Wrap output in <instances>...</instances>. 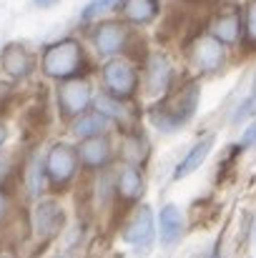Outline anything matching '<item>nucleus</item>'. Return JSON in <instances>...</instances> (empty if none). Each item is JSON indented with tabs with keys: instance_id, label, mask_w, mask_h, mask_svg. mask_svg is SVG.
<instances>
[{
	"instance_id": "obj_12",
	"label": "nucleus",
	"mask_w": 256,
	"mask_h": 258,
	"mask_svg": "<svg viewBox=\"0 0 256 258\" xmlns=\"http://www.w3.org/2000/svg\"><path fill=\"white\" fill-rule=\"evenodd\" d=\"M159 236H161V246H173L181 236H183V213L178 206L166 203L159 213Z\"/></svg>"
},
{
	"instance_id": "obj_24",
	"label": "nucleus",
	"mask_w": 256,
	"mask_h": 258,
	"mask_svg": "<svg viewBox=\"0 0 256 258\" xmlns=\"http://www.w3.org/2000/svg\"><path fill=\"white\" fill-rule=\"evenodd\" d=\"M33 3H35L38 8H53V5H56L58 0H33Z\"/></svg>"
},
{
	"instance_id": "obj_28",
	"label": "nucleus",
	"mask_w": 256,
	"mask_h": 258,
	"mask_svg": "<svg viewBox=\"0 0 256 258\" xmlns=\"http://www.w3.org/2000/svg\"><path fill=\"white\" fill-rule=\"evenodd\" d=\"M56 258H68V256H56Z\"/></svg>"
},
{
	"instance_id": "obj_2",
	"label": "nucleus",
	"mask_w": 256,
	"mask_h": 258,
	"mask_svg": "<svg viewBox=\"0 0 256 258\" xmlns=\"http://www.w3.org/2000/svg\"><path fill=\"white\" fill-rule=\"evenodd\" d=\"M196 108H198V88L188 86L186 90H181V95H176L169 105L156 108V110L151 113V118H153V123H156L161 131L173 133L178 125H183V123H188V120L193 118Z\"/></svg>"
},
{
	"instance_id": "obj_20",
	"label": "nucleus",
	"mask_w": 256,
	"mask_h": 258,
	"mask_svg": "<svg viewBox=\"0 0 256 258\" xmlns=\"http://www.w3.org/2000/svg\"><path fill=\"white\" fill-rule=\"evenodd\" d=\"M244 33H246V40L256 45V0L249 3L244 10Z\"/></svg>"
},
{
	"instance_id": "obj_19",
	"label": "nucleus",
	"mask_w": 256,
	"mask_h": 258,
	"mask_svg": "<svg viewBox=\"0 0 256 258\" xmlns=\"http://www.w3.org/2000/svg\"><path fill=\"white\" fill-rule=\"evenodd\" d=\"M95 108H98V113H103L106 118H113V120H118V123H126V120H128V110H126L116 98H111V95L95 98Z\"/></svg>"
},
{
	"instance_id": "obj_27",
	"label": "nucleus",
	"mask_w": 256,
	"mask_h": 258,
	"mask_svg": "<svg viewBox=\"0 0 256 258\" xmlns=\"http://www.w3.org/2000/svg\"><path fill=\"white\" fill-rule=\"evenodd\" d=\"M251 90H254V93H251V95H256V78H254V86H251Z\"/></svg>"
},
{
	"instance_id": "obj_16",
	"label": "nucleus",
	"mask_w": 256,
	"mask_h": 258,
	"mask_svg": "<svg viewBox=\"0 0 256 258\" xmlns=\"http://www.w3.org/2000/svg\"><path fill=\"white\" fill-rule=\"evenodd\" d=\"M78 156H81L83 166L100 168V166H106L111 161V146H108V141L103 136H95V138H88V141L81 143V153Z\"/></svg>"
},
{
	"instance_id": "obj_1",
	"label": "nucleus",
	"mask_w": 256,
	"mask_h": 258,
	"mask_svg": "<svg viewBox=\"0 0 256 258\" xmlns=\"http://www.w3.org/2000/svg\"><path fill=\"white\" fill-rule=\"evenodd\" d=\"M81 60H83V50L76 40H61V43H53L45 55H43V71L45 76L50 78H58V81H68L78 73L81 68Z\"/></svg>"
},
{
	"instance_id": "obj_14",
	"label": "nucleus",
	"mask_w": 256,
	"mask_h": 258,
	"mask_svg": "<svg viewBox=\"0 0 256 258\" xmlns=\"http://www.w3.org/2000/svg\"><path fill=\"white\" fill-rule=\"evenodd\" d=\"M239 33H241V15L239 13H221L214 23H211V35L224 43V45H231L239 40Z\"/></svg>"
},
{
	"instance_id": "obj_23",
	"label": "nucleus",
	"mask_w": 256,
	"mask_h": 258,
	"mask_svg": "<svg viewBox=\"0 0 256 258\" xmlns=\"http://www.w3.org/2000/svg\"><path fill=\"white\" fill-rule=\"evenodd\" d=\"M256 143V118H254V123L241 133V141H239V148H249V146H254Z\"/></svg>"
},
{
	"instance_id": "obj_7",
	"label": "nucleus",
	"mask_w": 256,
	"mask_h": 258,
	"mask_svg": "<svg viewBox=\"0 0 256 258\" xmlns=\"http://www.w3.org/2000/svg\"><path fill=\"white\" fill-rule=\"evenodd\" d=\"M66 223V213L56 201H40L33 211V231L38 238H53Z\"/></svg>"
},
{
	"instance_id": "obj_6",
	"label": "nucleus",
	"mask_w": 256,
	"mask_h": 258,
	"mask_svg": "<svg viewBox=\"0 0 256 258\" xmlns=\"http://www.w3.org/2000/svg\"><path fill=\"white\" fill-rule=\"evenodd\" d=\"M90 103V83L83 78H73L66 81L58 90V105L63 110V115H81V110L88 108Z\"/></svg>"
},
{
	"instance_id": "obj_17",
	"label": "nucleus",
	"mask_w": 256,
	"mask_h": 258,
	"mask_svg": "<svg viewBox=\"0 0 256 258\" xmlns=\"http://www.w3.org/2000/svg\"><path fill=\"white\" fill-rule=\"evenodd\" d=\"M106 123H108V118L103 115V113H85L81 115L76 123H73V133L78 136V138H95V136H100L103 131H106Z\"/></svg>"
},
{
	"instance_id": "obj_25",
	"label": "nucleus",
	"mask_w": 256,
	"mask_h": 258,
	"mask_svg": "<svg viewBox=\"0 0 256 258\" xmlns=\"http://www.w3.org/2000/svg\"><path fill=\"white\" fill-rule=\"evenodd\" d=\"M5 138H8V131H5V125L0 123V146L5 143Z\"/></svg>"
},
{
	"instance_id": "obj_21",
	"label": "nucleus",
	"mask_w": 256,
	"mask_h": 258,
	"mask_svg": "<svg viewBox=\"0 0 256 258\" xmlns=\"http://www.w3.org/2000/svg\"><path fill=\"white\" fill-rule=\"evenodd\" d=\"M254 108H256V95H251V98H246V100L239 105V110L234 113V118H231V120H234V123H241L244 118H249V115L254 113Z\"/></svg>"
},
{
	"instance_id": "obj_26",
	"label": "nucleus",
	"mask_w": 256,
	"mask_h": 258,
	"mask_svg": "<svg viewBox=\"0 0 256 258\" xmlns=\"http://www.w3.org/2000/svg\"><path fill=\"white\" fill-rule=\"evenodd\" d=\"M3 211H5V196L0 193V216H3Z\"/></svg>"
},
{
	"instance_id": "obj_3",
	"label": "nucleus",
	"mask_w": 256,
	"mask_h": 258,
	"mask_svg": "<svg viewBox=\"0 0 256 258\" xmlns=\"http://www.w3.org/2000/svg\"><path fill=\"white\" fill-rule=\"evenodd\" d=\"M78 151L68 143H56L48 151L45 158V173L53 180V185H66L73 180V175L78 171Z\"/></svg>"
},
{
	"instance_id": "obj_10",
	"label": "nucleus",
	"mask_w": 256,
	"mask_h": 258,
	"mask_svg": "<svg viewBox=\"0 0 256 258\" xmlns=\"http://www.w3.org/2000/svg\"><path fill=\"white\" fill-rule=\"evenodd\" d=\"M214 136H203L201 141H196L193 146H191V151L181 158V163L176 166V171H173V180H181V178H188L193 171H198L201 168V163L209 158V153H211V148H214Z\"/></svg>"
},
{
	"instance_id": "obj_13",
	"label": "nucleus",
	"mask_w": 256,
	"mask_h": 258,
	"mask_svg": "<svg viewBox=\"0 0 256 258\" xmlns=\"http://www.w3.org/2000/svg\"><path fill=\"white\" fill-rule=\"evenodd\" d=\"M118 10L136 25H148L159 15V0H121Z\"/></svg>"
},
{
	"instance_id": "obj_4",
	"label": "nucleus",
	"mask_w": 256,
	"mask_h": 258,
	"mask_svg": "<svg viewBox=\"0 0 256 258\" xmlns=\"http://www.w3.org/2000/svg\"><path fill=\"white\" fill-rule=\"evenodd\" d=\"M153 238H156L153 213H151L148 206H141V208L136 211V216L131 218V223H128V228H126V233H123V241H126L128 246H133L136 253H146V251L151 248Z\"/></svg>"
},
{
	"instance_id": "obj_22",
	"label": "nucleus",
	"mask_w": 256,
	"mask_h": 258,
	"mask_svg": "<svg viewBox=\"0 0 256 258\" xmlns=\"http://www.w3.org/2000/svg\"><path fill=\"white\" fill-rule=\"evenodd\" d=\"M40 183H43V166L35 163L30 168V193H38L40 190Z\"/></svg>"
},
{
	"instance_id": "obj_18",
	"label": "nucleus",
	"mask_w": 256,
	"mask_h": 258,
	"mask_svg": "<svg viewBox=\"0 0 256 258\" xmlns=\"http://www.w3.org/2000/svg\"><path fill=\"white\" fill-rule=\"evenodd\" d=\"M141 188H143V178L133 166L121 171V175H118V193L123 198H136L141 193Z\"/></svg>"
},
{
	"instance_id": "obj_15",
	"label": "nucleus",
	"mask_w": 256,
	"mask_h": 258,
	"mask_svg": "<svg viewBox=\"0 0 256 258\" xmlns=\"http://www.w3.org/2000/svg\"><path fill=\"white\" fill-rule=\"evenodd\" d=\"M0 66H3V71H5L8 76L23 78V76L30 71L33 60H30V55H28V50H25L23 45H8V48L3 50V55H0Z\"/></svg>"
},
{
	"instance_id": "obj_8",
	"label": "nucleus",
	"mask_w": 256,
	"mask_h": 258,
	"mask_svg": "<svg viewBox=\"0 0 256 258\" xmlns=\"http://www.w3.org/2000/svg\"><path fill=\"white\" fill-rule=\"evenodd\" d=\"M191 58H193V66L201 73H214L224 63V43H219L214 35H203L193 43Z\"/></svg>"
},
{
	"instance_id": "obj_9",
	"label": "nucleus",
	"mask_w": 256,
	"mask_h": 258,
	"mask_svg": "<svg viewBox=\"0 0 256 258\" xmlns=\"http://www.w3.org/2000/svg\"><path fill=\"white\" fill-rule=\"evenodd\" d=\"M126 25L116 23V20H108V23H100L93 33V43L98 48L100 55H116L123 50V43H126Z\"/></svg>"
},
{
	"instance_id": "obj_5",
	"label": "nucleus",
	"mask_w": 256,
	"mask_h": 258,
	"mask_svg": "<svg viewBox=\"0 0 256 258\" xmlns=\"http://www.w3.org/2000/svg\"><path fill=\"white\" fill-rule=\"evenodd\" d=\"M103 81H106L108 90L113 93V98H128V95H133V90L138 86L136 71H133L128 63H123V60H111V63H106V68H103Z\"/></svg>"
},
{
	"instance_id": "obj_11",
	"label": "nucleus",
	"mask_w": 256,
	"mask_h": 258,
	"mask_svg": "<svg viewBox=\"0 0 256 258\" xmlns=\"http://www.w3.org/2000/svg\"><path fill=\"white\" fill-rule=\"evenodd\" d=\"M171 86V63L164 53L151 55L146 71V90L148 95H164Z\"/></svg>"
}]
</instances>
